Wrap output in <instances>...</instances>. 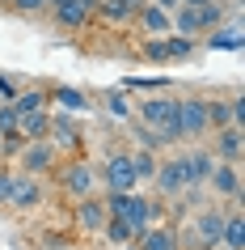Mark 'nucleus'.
I'll return each instance as SVG.
<instances>
[{"label": "nucleus", "mask_w": 245, "mask_h": 250, "mask_svg": "<svg viewBox=\"0 0 245 250\" xmlns=\"http://www.w3.org/2000/svg\"><path fill=\"white\" fill-rule=\"evenodd\" d=\"M9 106H13L17 115H26V110H42V106H47V93H42V89H21Z\"/></svg>", "instance_id": "obj_26"}, {"label": "nucleus", "mask_w": 245, "mask_h": 250, "mask_svg": "<svg viewBox=\"0 0 245 250\" xmlns=\"http://www.w3.org/2000/svg\"><path fill=\"white\" fill-rule=\"evenodd\" d=\"M241 148H245L241 123H224V127H216V145H211V157H216V161L241 166Z\"/></svg>", "instance_id": "obj_11"}, {"label": "nucleus", "mask_w": 245, "mask_h": 250, "mask_svg": "<svg viewBox=\"0 0 245 250\" xmlns=\"http://www.w3.org/2000/svg\"><path fill=\"white\" fill-rule=\"evenodd\" d=\"M13 136H21V132H17V110L4 102V106H0V140H13Z\"/></svg>", "instance_id": "obj_30"}, {"label": "nucleus", "mask_w": 245, "mask_h": 250, "mask_svg": "<svg viewBox=\"0 0 245 250\" xmlns=\"http://www.w3.org/2000/svg\"><path fill=\"white\" fill-rule=\"evenodd\" d=\"M131 21H135L144 34H169V13H165V9H156L152 0L135 4V17H131Z\"/></svg>", "instance_id": "obj_16"}, {"label": "nucleus", "mask_w": 245, "mask_h": 250, "mask_svg": "<svg viewBox=\"0 0 245 250\" xmlns=\"http://www.w3.org/2000/svg\"><path fill=\"white\" fill-rule=\"evenodd\" d=\"M102 250H106V246H102Z\"/></svg>", "instance_id": "obj_41"}, {"label": "nucleus", "mask_w": 245, "mask_h": 250, "mask_svg": "<svg viewBox=\"0 0 245 250\" xmlns=\"http://www.w3.org/2000/svg\"><path fill=\"white\" fill-rule=\"evenodd\" d=\"M194 42H199V39H186V34H173V30H169V34H165L169 64H173V60H190V55H194Z\"/></svg>", "instance_id": "obj_24"}, {"label": "nucleus", "mask_w": 245, "mask_h": 250, "mask_svg": "<svg viewBox=\"0 0 245 250\" xmlns=\"http://www.w3.org/2000/svg\"><path fill=\"white\" fill-rule=\"evenodd\" d=\"M47 140H51L55 148H64V153H76V148L85 145V132H80L76 115L55 110V115H51V127H47Z\"/></svg>", "instance_id": "obj_8"}, {"label": "nucleus", "mask_w": 245, "mask_h": 250, "mask_svg": "<svg viewBox=\"0 0 245 250\" xmlns=\"http://www.w3.org/2000/svg\"><path fill=\"white\" fill-rule=\"evenodd\" d=\"M131 4H144V0H131Z\"/></svg>", "instance_id": "obj_40"}, {"label": "nucleus", "mask_w": 245, "mask_h": 250, "mask_svg": "<svg viewBox=\"0 0 245 250\" xmlns=\"http://www.w3.org/2000/svg\"><path fill=\"white\" fill-rule=\"evenodd\" d=\"M232 123H245V98H241V93H232Z\"/></svg>", "instance_id": "obj_34"}, {"label": "nucleus", "mask_w": 245, "mask_h": 250, "mask_svg": "<svg viewBox=\"0 0 245 250\" xmlns=\"http://www.w3.org/2000/svg\"><path fill=\"white\" fill-rule=\"evenodd\" d=\"M224 123H232V106H228V102H216V98H207V127L216 132V127H224Z\"/></svg>", "instance_id": "obj_28"}, {"label": "nucleus", "mask_w": 245, "mask_h": 250, "mask_svg": "<svg viewBox=\"0 0 245 250\" xmlns=\"http://www.w3.org/2000/svg\"><path fill=\"white\" fill-rule=\"evenodd\" d=\"M194 9H199V26H203V34H207V30H216V26H224L228 17H237V13H228L220 0H207V4H194ZM203 34H199V39H203Z\"/></svg>", "instance_id": "obj_21"}, {"label": "nucleus", "mask_w": 245, "mask_h": 250, "mask_svg": "<svg viewBox=\"0 0 245 250\" xmlns=\"http://www.w3.org/2000/svg\"><path fill=\"white\" fill-rule=\"evenodd\" d=\"M135 110H140V127H152L165 145V123H169V110H173V98H144Z\"/></svg>", "instance_id": "obj_13"}, {"label": "nucleus", "mask_w": 245, "mask_h": 250, "mask_svg": "<svg viewBox=\"0 0 245 250\" xmlns=\"http://www.w3.org/2000/svg\"><path fill=\"white\" fill-rule=\"evenodd\" d=\"M97 183H102L106 191H135V187H140V178H135V166H131V153H127V148L106 157L102 174H97Z\"/></svg>", "instance_id": "obj_5"}, {"label": "nucleus", "mask_w": 245, "mask_h": 250, "mask_svg": "<svg viewBox=\"0 0 245 250\" xmlns=\"http://www.w3.org/2000/svg\"><path fill=\"white\" fill-rule=\"evenodd\" d=\"M203 187H207L216 199H237V204H241V191H245V183H241V166H232V161H216Z\"/></svg>", "instance_id": "obj_7"}, {"label": "nucleus", "mask_w": 245, "mask_h": 250, "mask_svg": "<svg viewBox=\"0 0 245 250\" xmlns=\"http://www.w3.org/2000/svg\"><path fill=\"white\" fill-rule=\"evenodd\" d=\"M93 17H102L106 26H127L135 17V4L131 0H97L93 4Z\"/></svg>", "instance_id": "obj_17"}, {"label": "nucleus", "mask_w": 245, "mask_h": 250, "mask_svg": "<svg viewBox=\"0 0 245 250\" xmlns=\"http://www.w3.org/2000/svg\"><path fill=\"white\" fill-rule=\"evenodd\" d=\"M47 102H55L64 115H85L89 110V98L76 93V89H55V93H47Z\"/></svg>", "instance_id": "obj_22"}, {"label": "nucleus", "mask_w": 245, "mask_h": 250, "mask_svg": "<svg viewBox=\"0 0 245 250\" xmlns=\"http://www.w3.org/2000/svg\"><path fill=\"white\" fill-rule=\"evenodd\" d=\"M144 60L148 64H169V51H165V34H144Z\"/></svg>", "instance_id": "obj_25"}, {"label": "nucleus", "mask_w": 245, "mask_h": 250, "mask_svg": "<svg viewBox=\"0 0 245 250\" xmlns=\"http://www.w3.org/2000/svg\"><path fill=\"white\" fill-rule=\"evenodd\" d=\"M211 250H228V246H211Z\"/></svg>", "instance_id": "obj_39"}, {"label": "nucleus", "mask_w": 245, "mask_h": 250, "mask_svg": "<svg viewBox=\"0 0 245 250\" xmlns=\"http://www.w3.org/2000/svg\"><path fill=\"white\" fill-rule=\"evenodd\" d=\"M216 157H211V148H190L186 153V170H190V187H203L207 174H211Z\"/></svg>", "instance_id": "obj_20"}, {"label": "nucleus", "mask_w": 245, "mask_h": 250, "mask_svg": "<svg viewBox=\"0 0 245 250\" xmlns=\"http://www.w3.org/2000/svg\"><path fill=\"white\" fill-rule=\"evenodd\" d=\"M131 166H135V178H148V183H152V174H156V157H152V148H135V153H131Z\"/></svg>", "instance_id": "obj_27"}, {"label": "nucleus", "mask_w": 245, "mask_h": 250, "mask_svg": "<svg viewBox=\"0 0 245 250\" xmlns=\"http://www.w3.org/2000/svg\"><path fill=\"white\" fill-rule=\"evenodd\" d=\"M17 170H0V208H9V191H13Z\"/></svg>", "instance_id": "obj_31"}, {"label": "nucleus", "mask_w": 245, "mask_h": 250, "mask_svg": "<svg viewBox=\"0 0 245 250\" xmlns=\"http://www.w3.org/2000/svg\"><path fill=\"white\" fill-rule=\"evenodd\" d=\"M220 229H224V212L220 208L194 212V229L186 233L190 246H182V250H211V246H220Z\"/></svg>", "instance_id": "obj_6"}, {"label": "nucleus", "mask_w": 245, "mask_h": 250, "mask_svg": "<svg viewBox=\"0 0 245 250\" xmlns=\"http://www.w3.org/2000/svg\"><path fill=\"white\" fill-rule=\"evenodd\" d=\"M220 246H228V250H245V212H241V208L224 212V229H220Z\"/></svg>", "instance_id": "obj_18"}, {"label": "nucleus", "mask_w": 245, "mask_h": 250, "mask_svg": "<svg viewBox=\"0 0 245 250\" xmlns=\"http://www.w3.org/2000/svg\"><path fill=\"white\" fill-rule=\"evenodd\" d=\"M203 132H211L207 127V98H199V93L173 98V110H169V123H165V145L194 140V136H203Z\"/></svg>", "instance_id": "obj_1"}, {"label": "nucleus", "mask_w": 245, "mask_h": 250, "mask_svg": "<svg viewBox=\"0 0 245 250\" xmlns=\"http://www.w3.org/2000/svg\"><path fill=\"white\" fill-rule=\"evenodd\" d=\"M38 204H42V183L34 178V174L17 170L13 191H9V208H13V212H30V208H38Z\"/></svg>", "instance_id": "obj_12"}, {"label": "nucleus", "mask_w": 245, "mask_h": 250, "mask_svg": "<svg viewBox=\"0 0 245 250\" xmlns=\"http://www.w3.org/2000/svg\"><path fill=\"white\" fill-rule=\"evenodd\" d=\"M59 170V191L68 199H80V195H93V187H97V170H93L85 157H72L64 166H55Z\"/></svg>", "instance_id": "obj_4"}, {"label": "nucleus", "mask_w": 245, "mask_h": 250, "mask_svg": "<svg viewBox=\"0 0 245 250\" xmlns=\"http://www.w3.org/2000/svg\"><path fill=\"white\" fill-rule=\"evenodd\" d=\"M47 127H51L47 106H42V110H26V115H17V132H21V140H47Z\"/></svg>", "instance_id": "obj_19"}, {"label": "nucleus", "mask_w": 245, "mask_h": 250, "mask_svg": "<svg viewBox=\"0 0 245 250\" xmlns=\"http://www.w3.org/2000/svg\"><path fill=\"white\" fill-rule=\"evenodd\" d=\"M97 233H102L110 246H127V242H135V229H131L123 216H106V225L97 229Z\"/></svg>", "instance_id": "obj_23"}, {"label": "nucleus", "mask_w": 245, "mask_h": 250, "mask_svg": "<svg viewBox=\"0 0 245 250\" xmlns=\"http://www.w3.org/2000/svg\"><path fill=\"white\" fill-rule=\"evenodd\" d=\"M118 250H140V246H135V242H127V246H118Z\"/></svg>", "instance_id": "obj_37"}, {"label": "nucleus", "mask_w": 245, "mask_h": 250, "mask_svg": "<svg viewBox=\"0 0 245 250\" xmlns=\"http://www.w3.org/2000/svg\"><path fill=\"white\" fill-rule=\"evenodd\" d=\"M76 204V225H80V233H97L106 225V199H97V195H80V199H72Z\"/></svg>", "instance_id": "obj_14"}, {"label": "nucleus", "mask_w": 245, "mask_h": 250, "mask_svg": "<svg viewBox=\"0 0 245 250\" xmlns=\"http://www.w3.org/2000/svg\"><path fill=\"white\" fill-rule=\"evenodd\" d=\"M9 4H13V9H17V13H38V9H47V0H9Z\"/></svg>", "instance_id": "obj_32"}, {"label": "nucleus", "mask_w": 245, "mask_h": 250, "mask_svg": "<svg viewBox=\"0 0 245 250\" xmlns=\"http://www.w3.org/2000/svg\"><path fill=\"white\" fill-rule=\"evenodd\" d=\"M152 4H156V9H165V13H169V9H178V0H152Z\"/></svg>", "instance_id": "obj_35"}, {"label": "nucleus", "mask_w": 245, "mask_h": 250, "mask_svg": "<svg viewBox=\"0 0 245 250\" xmlns=\"http://www.w3.org/2000/svg\"><path fill=\"white\" fill-rule=\"evenodd\" d=\"M17 93H21V85H17L13 77H0V98H4V102H13Z\"/></svg>", "instance_id": "obj_33"}, {"label": "nucleus", "mask_w": 245, "mask_h": 250, "mask_svg": "<svg viewBox=\"0 0 245 250\" xmlns=\"http://www.w3.org/2000/svg\"><path fill=\"white\" fill-rule=\"evenodd\" d=\"M55 166H59V153H55L51 140H26V145L13 153V170L34 174V178H47Z\"/></svg>", "instance_id": "obj_2"}, {"label": "nucleus", "mask_w": 245, "mask_h": 250, "mask_svg": "<svg viewBox=\"0 0 245 250\" xmlns=\"http://www.w3.org/2000/svg\"><path fill=\"white\" fill-rule=\"evenodd\" d=\"M106 115L110 119H131V102H127V93H106Z\"/></svg>", "instance_id": "obj_29"}, {"label": "nucleus", "mask_w": 245, "mask_h": 250, "mask_svg": "<svg viewBox=\"0 0 245 250\" xmlns=\"http://www.w3.org/2000/svg\"><path fill=\"white\" fill-rule=\"evenodd\" d=\"M203 47H207V51H241V17H228L224 26L207 30Z\"/></svg>", "instance_id": "obj_15"}, {"label": "nucleus", "mask_w": 245, "mask_h": 250, "mask_svg": "<svg viewBox=\"0 0 245 250\" xmlns=\"http://www.w3.org/2000/svg\"><path fill=\"white\" fill-rule=\"evenodd\" d=\"M55 4H64V0H47V9H55Z\"/></svg>", "instance_id": "obj_38"}, {"label": "nucleus", "mask_w": 245, "mask_h": 250, "mask_svg": "<svg viewBox=\"0 0 245 250\" xmlns=\"http://www.w3.org/2000/svg\"><path fill=\"white\" fill-rule=\"evenodd\" d=\"M135 246L140 250H182V233H178L173 221H152L140 237H135Z\"/></svg>", "instance_id": "obj_10"}, {"label": "nucleus", "mask_w": 245, "mask_h": 250, "mask_svg": "<svg viewBox=\"0 0 245 250\" xmlns=\"http://www.w3.org/2000/svg\"><path fill=\"white\" fill-rule=\"evenodd\" d=\"M178 4H207V0H178Z\"/></svg>", "instance_id": "obj_36"}, {"label": "nucleus", "mask_w": 245, "mask_h": 250, "mask_svg": "<svg viewBox=\"0 0 245 250\" xmlns=\"http://www.w3.org/2000/svg\"><path fill=\"white\" fill-rule=\"evenodd\" d=\"M152 187H156V195H165V199H178V195H186V191H190V170H186V153H178V157H165V161H156Z\"/></svg>", "instance_id": "obj_3"}, {"label": "nucleus", "mask_w": 245, "mask_h": 250, "mask_svg": "<svg viewBox=\"0 0 245 250\" xmlns=\"http://www.w3.org/2000/svg\"><path fill=\"white\" fill-rule=\"evenodd\" d=\"M93 4H97V0H64V4L51 9V21L59 30H72V34H76V30H85L93 21Z\"/></svg>", "instance_id": "obj_9"}]
</instances>
